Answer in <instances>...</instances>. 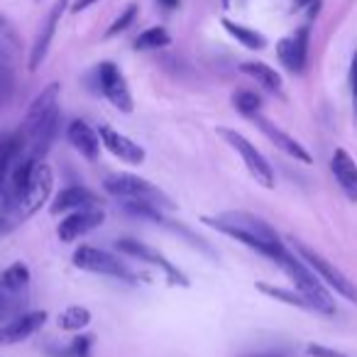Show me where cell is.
<instances>
[{
	"label": "cell",
	"instance_id": "25",
	"mask_svg": "<svg viewBox=\"0 0 357 357\" xmlns=\"http://www.w3.org/2000/svg\"><path fill=\"white\" fill-rule=\"evenodd\" d=\"M257 289L267 296L277 298V301H284L289 306H296V308H311L308 301L301 296V291H289V289H279V287H269V284H257Z\"/></svg>",
	"mask_w": 357,
	"mask_h": 357
},
{
	"label": "cell",
	"instance_id": "11",
	"mask_svg": "<svg viewBox=\"0 0 357 357\" xmlns=\"http://www.w3.org/2000/svg\"><path fill=\"white\" fill-rule=\"evenodd\" d=\"M255 118V123H257V128L264 132V137L269 139L272 144H277V149H282L287 157H291V159H296V162H301V164H313V157H311V152H308L306 147H303L301 142H298L296 137H291V135H287L282 128H277V125L272 123V120H267V118H262V115H252Z\"/></svg>",
	"mask_w": 357,
	"mask_h": 357
},
{
	"label": "cell",
	"instance_id": "12",
	"mask_svg": "<svg viewBox=\"0 0 357 357\" xmlns=\"http://www.w3.org/2000/svg\"><path fill=\"white\" fill-rule=\"evenodd\" d=\"M98 137H100V144H103L113 157H118L120 162H128V164H142L144 162V149L139 147L135 139H130L128 135L113 130L110 125H100Z\"/></svg>",
	"mask_w": 357,
	"mask_h": 357
},
{
	"label": "cell",
	"instance_id": "6",
	"mask_svg": "<svg viewBox=\"0 0 357 357\" xmlns=\"http://www.w3.org/2000/svg\"><path fill=\"white\" fill-rule=\"evenodd\" d=\"M296 255L308 264V267L313 269V272L318 274V279H321V282H326L331 289H335V294L345 296L347 301L357 303V287H355V282H350V279H347L345 274H342L340 269L335 267V264H331L326 257H321L316 250L306 248V245H301V243H296Z\"/></svg>",
	"mask_w": 357,
	"mask_h": 357
},
{
	"label": "cell",
	"instance_id": "26",
	"mask_svg": "<svg viewBox=\"0 0 357 357\" xmlns=\"http://www.w3.org/2000/svg\"><path fill=\"white\" fill-rule=\"evenodd\" d=\"M13 86H15V76H13V66L6 59V54H0V108L10 100Z\"/></svg>",
	"mask_w": 357,
	"mask_h": 357
},
{
	"label": "cell",
	"instance_id": "21",
	"mask_svg": "<svg viewBox=\"0 0 357 357\" xmlns=\"http://www.w3.org/2000/svg\"><path fill=\"white\" fill-rule=\"evenodd\" d=\"M240 71L248 74L250 79H255L259 86H264L267 91H272V93L282 91V76H279L272 66L262 64V61H245V64L240 66Z\"/></svg>",
	"mask_w": 357,
	"mask_h": 357
},
{
	"label": "cell",
	"instance_id": "16",
	"mask_svg": "<svg viewBox=\"0 0 357 357\" xmlns=\"http://www.w3.org/2000/svg\"><path fill=\"white\" fill-rule=\"evenodd\" d=\"M66 139H69V144L81 157H86L89 162H98L100 137L96 130H91V125L84 123V120H74V123L66 128Z\"/></svg>",
	"mask_w": 357,
	"mask_h": 357
},
{
	"label": "cell",
	"instance_id": "31",
	"mask_svg": "<svg viewBox=\"0 0 357 357\" xmlns=\"http://www.w3.org/2000/svg\"><path fill=\"white\" fill-rule=\"evenodd\" d=\"M91 342H93V337H89V335L76 337L74 345H71V357H89Z\"/></svg>",
	"mask_w": 357,
	"mask_h": 357
},
{
	"label": "cell",
	"instance_id": "1",
	"mask_svg": "<svg viewBox=\"0 0 357 357\" xmlns=\"http://www.w3.org/2000/svg\"><path fill=\"white\" fill-rule=\"evenodd\" d=\"M204 223L220 230V233H225L228 238L243 243L245 248L255 250L262 257H269L272 262H277L284 250H287V245L282 243L277 230L255 213L228 211V213H220V215H204Z\"/></svg>",
	"mask_w": 357,
	"mask_h": 357
},
{
	"label": "cell",
	"instance_id": "4",
	"mask_svg": "<svg viewBox=\"0 0 357 357\" xmlns=\"http://www.w3.org/2000/svg\"><path fill=\"white\" fill-rule=\"evenodd\" d=\"M218 135L240 154V157H243L245 167H248V172L252 174V178L257 181V184H262L264 189H274V186H277L272 164L267 162V157H264V154L259 152V149L255 147V144L250 142L243 132L230 130V128H218Z\"/></svg>",
	"mask_w": 357,
	"mask_h": 357
},
{
	"label": "cell",
	"instance_id": "10",
	"mask_svg": "<svg viewBox=\"0 0 357 357\" xmlns=\"http://www.w3.org/2000/svg\"><path fill=\"white\" fill-rule=\"evenodd\" d=\"M118 250L123 255H128V257H137L139 262H149V264H157V267H162L164 274L172 279V284L189 287V279H186V274L178 272V269L174 267V264L169 262L164 255H159L157 250H152L149 245L139 243V240H132V238H123V240H118Z\"/></svg>",
	"mask_w": 357,
	"mask_h": 357
},
{
	"label": "cell",
	"instance_id": "13",
	"mask_svg": "<svg viewBox=\"0 0 357 357\" xmlns=\"http://www.w3.org/2000/svg\"><path fill=\"white\" fill-rule=\"evenodd\" d=\"M47 321L45 311H30L22 316L13 318L10 323L0 326V345H15V342L27 340L30 335H35Z\"/></svg>",
	"mask_w": 357,
	"mask_h": 357
},
{
	"label": "cell",
	"instance_id": "7",
	"mask_svg": "<svg viewBox=\"0 0 357 357\" xmlns=\"http://www.w3.org/2000/svg\"><path fill=\"white\" fill-rule=\"evenodd\" d=\"M52 184H54V174H52L50 164L40 162L35 167V174H32V181L27 186V191L22 194V199H17V204L13 206L17 220H25L30 215H35L37 211L42 208V204H47L52 194Z\"/></svg>",
	"mask_w": 357,
	"mask_h": 357
},
{
	"label": "cell",
	"instance_id": "34",
	"mask_svg": "<svg viewBox=\"0 0 357 357\" xmlns=\"http://www.w3.org/2000/svg\"><path fill=\"white\" fill-rule=\"evenodd\" d=\"M8 228H10V223H8V220L3 218V215H0V233H6Z\"/></svg>",
	"mask_w": 357,
	"mask_h": 357
},
{
	"label": "cell",
	"instance_id": "23",
	"mask_svg": "<svg viewBox=\"0 0 357 357\" xmlns=\"http://www.w3.org/2000/svg\"><path fill=\"white\" fill-rule=\"evenodd\" d=\"M91 323V311L81 306H69L64 313H59V328L61 331H81Z\"/></svg>",
	"mask_w": 357,
	"mask_h": 357
},
{
	"label": "cell",
	"instance_id": "17",
	"mask_svg": "<svg viewBox=\"0 0 357 357\" xmlns=\"http://www.w3.org/2000/svg\"><path fill=\"white\" fill-rule=\"evenodd\" d=\"M331 169H333L335 181L340 184L342 194H345L352 204H357V164H355V159H352L345 149H335V154H333V159H331Z\"/></svg>",
	"mask_w": 357,
	"mask_h": 357
},
{
	"label": "cell",
	"instance_id": "14",
	"mask_svg": "<svg viewBox=\"0 0 357 357\" xmlns=\"http://www.w3.org/2000/svg\"><path fill=\"white\" fill-rule=\"evenodd\" d=\"M66 6H69V0H56L54 8H52V10H50V15H47V22H45V25H42L40 35H37L35 45H32V54H30V71H37V69H40L42 61H45L47 52H50L52 40H54L56 25H59V17L64 15Z\"/></svg>",
	"mask_w": 357,
	"mask_h": 357
},
{
	"label": "cell",
	"instance_id": "35",
	"mask_svg": "<svg viewBox=\"0 0 357 357\" xmlns=\"http://www.w3.org/2000/svg\"><path fill=\"white\" fill-rule=\"evenodd\" d=\"M306 3H311V0H296V6H306Z\"/></svg>",
	"mask_w": 357,
	"mask_h": 357
},
{
	"label": "cell",
	"instance_id": "5",
	"mask_svg": "<svg viewBox=\"0 0 357 357\" xmlns=\"http://www.w3.org/2000/svg\"><path fill=\"white\" fill-rule=\"evenodd\" d=\"M74 267L84 269L91 274H100V277H113L123 279V282H135V274L130 272V267L115 255L105 252V250L91 248V245H81L74 252Z\"/></svg>",
	"mask_w": 357,
	"mask_h": 357
},
{
	"label": "cell",
	"instance_id": "36",
	"mask_svg": "<svg viewBox=\"0 0 357 357\" xmlns=\"http://www.w3.org/2000/svg\"><path fill=\"white\" fill-rule=\"evenodd\" d=\"M223 3V8H230V0H220Z\"/></svg>",
	"mask_w": 357,
	"mask_h": 357
},
{
	"label": "cell",
	"instance_id": "24",
	"mask_svg": "<svg viewBox=\"0 0 357 357\" xmlns=\"http://www.w3.org/2000/svg\"><path fill=\"white\" fill-rule=\"evenodd\" d=\"M169 42H172V37H169V32L164 27H149V30H144L135 40V50H142V52L159 50V47H167Z\"/></svg>",
	"mask_w": 357,
	"mask_h": 357
},
{
	"label": "cell",
	"instance_id": "22",
	"mask_svg": "<svg viewBox=\"0 0 357 357\" xmlns=\"http://www.w3.org/2000/svg\"><path fill=\"white\" fill-rule=\"evenodd\" d=\"M223 27L240 42V45L248 47V50H264V47H267V40H264L259 32L250 30V27L238 25V22H230V20H223Z\"/></svg>",
	"mask_w": 357,
	"mask_h": 357
},
{
	"label": "cell",
	"instance_id": "3",
	"mask_svg": "<svg viewBox=\"0 0 357 357\" xmlns=\"http://www.w3.org/2000/svg\"><path fill=\"white\" fill-rule=\"evenodd\" d=\"M103 186L115 199L139 201V204H149V206H157V208H167V211L174 208V201L169 199L159 186L149 184L147 178L135 176V174H110V176H105Z\"/></svg>",
	"mask_w": 357,
	"mask_h": 357
},
{
	"label": "cell",
	"instance_id": "27",
	"mask_svg": "<svg viewBox=\"0 0 357 357\" xmlns=\"http://www.w3.org/2000/svg\"><path fill=\"white\" fill-rule=\"evenodd\" d=\"M233 105L240 110L243 115H248V118H252V115L259 113V105H262V98H259L257 93H252V91H238V93L233 96Z\"/></svg>",
	"mask_w": 357,
	"mask_h": 357
},
{
	"label": "cell",
	"instance_id": "18",
	"mask_svg": "<svg viewBox=\"0 0 357 357\" xmlns=\"http://www.w3.org/2000/svg\"><path fill=\"white\" fill-rule=\"evenodd\" d=\"M96 204H98V199H96V194H91L89 189H84V186H69V189L56 194L50 211L54 215H59V213H69V211L91 208V206H96Z\"/></svg>",
	"mask_w": 357,
	"mask_h": 357
},
{
	"label": "cell",
	"instance_id": "28",
	"mask_svg": "<svg viewBox=\"0 0 357 357\" xmlns=\"http://www.w3.org/2000/svg\"><path fill=\"white\" fill-rule=\"evenodd\" d=\"M135 17H137V6H128L118 17H115L113 25L105 30V40H110V37H115V35H120V32L128 30V27L135 22Z\"/></svg>",
	"mask_w": 357,
	"mask_h": 357
},
{
	"label": "cell",
	"instance_id": "8",
	"mask_svg": "<svg viewBox=\"0 0 357 357\" xmlns=\"http://www.w3.org/2000/svg\"><path fill=\"white\" fill-rule=\"evenodd\" d=\"M98 86H100V93L120 110V113H132L135 103H132V93L128 89V81H125L123 71L118 69L115 64L110 61H103L98 66Z\"/></svg>",
	"mask_w": 357,
	"mask_h": 357
},
{
	"label": "cell",
	"instance_id": "2",
	"mask_svg": "<svg viewBox=\"0 0 357 357\" xmlns=\"http://www.w3.org/2000/svg\"><path fill=\"white\" fill-rule=\"evenodd\" d=\"M277 264L287 272V277L296 284V289L301 291V296L306 298L308 306H311L313 311L328 313V316L335 313V301H333L331 291H328L326 284L318 279V274L313 272L301 257H296L294 252L284 250L282 257L277 259Z\"/></svg>",
	"mask_w": 357,
	"mask_h": 357
},
{
	"label": "cell",
	"instance_id": "30",
	"mask_svg": "<svg viewBox=\"0 0 357 357\" xmlns=\"http://www.w3.org/2000/svg\"><path fill=\"white\" fill-rule=\"evenodd\" d=\"M350 91H352V113H355V123H357V52L350 61Z\"/></svg>",
	"mask_w": 357,
	"mask_h": 357
},
{
	"label": "cell",
	"instance_id": "33",
	"mask_svg": "<svg viewBox=\"0 0 357 357\" xmlns=\"http://www.w3.org/2000/svg\"><path fill=\"white\" fill-rule=\"evenodd\" d=\"M159 3H162L167 10H174V8H178V3H181V0H159Z\"/></svg>",
	"mask_w": 357,
	"mask_h": 357
},
{
	"label": "cell",
	"instance_id": "9",
	"mask_svg": "<svg viewBox=\"0 0 357 357\" xmlns=\"http://www.w3.org/2000/svg\"><path fill=\"white\" fill-rule=\"evenodd\" d=\"M103 220H105V213L100 208H96V206H91V208L71 211V213L59 223L56 235H59L61 243H74V240L89 235L91 230L100 228V225H103Z\"/></svg>",
	"mask_w": 357,
	"mask_h": 357
},
{
	"label": "cell",
	"instance_id": "20",
	"mask_svg": "<svg viewBox=\"0 0 357 357\" xmlns=\"http://www.w3.org/2000/svg\"><path fill=\"white\" fill-rule=\"evenodd\" d=\"M30 267L25 262H15L0 274V291L8 296H20L27 287H30Z\"/></svg>",
	"mask_w": 357,
	"mask_h": 357
},
{
	"label": "cell",
	"instance_id": "15",
	"mask_svg": "<svg viewBox=\"0 0 357 357\" xmlns=\"http://www.w3.org/2000/svg\"><path fill=\"white\" fill-rule=\"evenodd\" d=\"M279 61L294 74H301L308 56V27H301L294 37H284L277 45Z\"/></svg>",
	"mask_w": 357,
	"mask_h": 357
},
{
	"label": "cell",
	"instance_id": "32",
	"mask_svg": "<svg viewBox=\"0 0 357 357\" xmlns=\"http://www.w3.org/2000/svg\"><path fill=\"white\" fill-rule=\"evenodd\" d=\"M93 3H98V0H74V6H71V10L74 13H81L86 10V8H91Z\"/></svg>",
	"mask_w": 357,
	"mask_h": 357
},
{
	"label": "cell",
	"instance_id": "19",
	"mask_svg": "<svg viewBox=\"0 0 357 357\" xmlns=\"http://www.w3.org/2000/svg\"><path fill=\"white\" fill-rule=\"evenodd\" d=\"M59 91H61L59 84H50L35 100H32L30 110H27V115H25V123H22V130L35 128L45 115H50L52 110L59 108Z\"/></svg>",
	"mask_w": 357,
	"mask_h": 357
},
{
	"label": "cell",
	"instance_id": "29",
	"mask_svg": "<svg viewBox=\"0 0 357 357\" xmlns=\"http://www.w3.org/2000/svg\"><path fill=\"white\" fill-rule=\"evenodd\" d=\"M306 355L308 357H350V355H345V352H337L326 345H306Z\"/></svg>",
	"mask_w": 357,
	"mask_h": 357
}]
</instances>
